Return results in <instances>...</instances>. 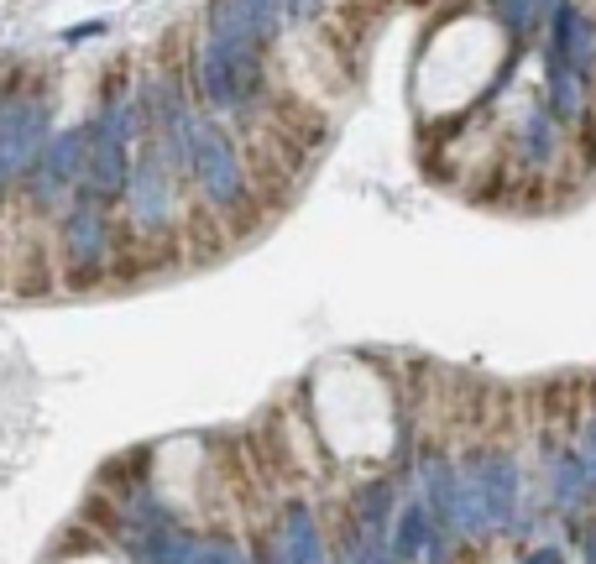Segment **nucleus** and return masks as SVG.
<instances>
[{
  "label": "nucleus",
  "mask_w": 596,
  "mask_h": 564,
  "mask_svg": "<svg viewBox=\"0 0 596 564\" xmlns=\"http://www.w3.org/2000/svg\"><path fill=\"white\" fill-rule=\"evenodd\" d=\"M105 32V21H79V27H68L63 42H89V37H100Z\"/></svg>",
  "instance_id": "16"
},
{
  "label": "nucleus",
  "mask_w": 596,
  "mask_h": 564,
  "mask_svg": "<svg viewBox=\"0 0 596 564\" xmlns=\"http://www.w3.org/2000/svg\"><path fill=\"white\" fill-rule=\"evenodd\" d=\"M549 486H555V497H560L565 507H581V497L591 491V476H586V465H581L576 450L555 455V465H549Z\"/></svg>",
  "instance_id": "12"
},
{
  "label": "nucleus",
  "mask_w": 596,
  "mask_h": 564,
  "mask_svg": "<svg viewBox=\"0 0 596 564\" xmlns=\"http://www.w3.org/2000/svg\"><path fill=\"white\" fill-rule=\"evenodd\" d=\"M502 27H513L518 37H529L539 27V16H549V6H529V0H518V6H492Z\"/></svg>",
  "instance_id": "14"
},
{
  "label": "nucleus",
  "mask_w": 596,
  "mask_h": 564,
  "mask_svg": "<svg viewBox=\"0 0 596 564\" xmlns=\"http://www.w3.org/2000/svg\"><path fill=\"white\" fill-rule=\"evenodd\" d=\"M126 215H131V230L142 241H157V235L178 230L183 209H178V173L173 162L163 157V147L147 136L136 147V173H131V188H126Z\"/></svg>",
  "instance_id": "2"
},
{
  "label": "nucleus",
  "mask_w": 596,
  "mask_h": 564,
  "mask_svg": "<svg viewBox=\"0 0 596 564\" xmlns=\"http://www.w3.org/2000/svg\"><path fill=\"white\" fill-rule=\"evenodd\" d=\"M429 533H434V517H429V507L424 502H408V507H398V523H393V559L398 564H414V559H424V549H429Z\"/></svg>",
  "instance_id": "11"
},
{
  "label": "nucleus",
  "mask_w": 596,
  "mask_h": 564,
  "mask_svg": "<svg viewBox=\"0 0 596 564\" xmlns=\"http://www.w3.org/2000/svg\"><path fill=\"white\" fill-rule=\"evenodd\" d=\"M346 564H351V559H346Z\"/></svg>",
  "instance_id": "20"
},
{
  "label": "nucleus",
  "mask_w": 596,
  "mask_h": 564,
  "mask_svg": "<svg viewBox=\"0 0 596 564\" xmlns=\"http://www.w3.org/2000/svg\"><path fill=\"white\" fill-rule=\"evenodd\" d=\"M194 183L199 194L210 199L220 215L225 209H241L246 204V168H241V152H236V136L225 131L215 115H204V131H199V162H194Z\"/></svg>",
  "instance_id": "5"
},
{
  "label": "nucleus",
  "mask_w": 596,
  "mask_h": 564,
  "mask_svg": "<svg viewBox=\"0 0 596 564\" xmlns=\"http://www.w3.org/2000/svg\"><path fill=\"white\" fill-rule=\"evenodd\" d=\"M466 470L476 476L481 507H487V517H492V533H518L523 517H518V465H513V455H502V450L471 455Z\"/></svg>",
  "instance_id": "6"
},
{
  "label": "nucleus",
  "mask_w": 596,
  "mask_h": 564,
  "mask_svg": "<svg viewBox=\"0 0 596 564\" xmlns=\"http://www.w3.org/2000/svg\"><path fill=\"white\" fill-rule=\"evenodd\" d=\"M346 559H351V564H398V559H393V549L382 544V533H361L356 544L346 549Z\"/></svg>",
  "instance_id": "15"
},
{
  "label": "nucleus",
  "mask_w": 596,
  "mask_h": 564,
  "mask_svg": "<svg viewBox=\"0 0 596 564\" xmlns=\"http://www.w3.org/2000/svg\"><path fill=\"white\" fill-rule=\"evenodd\" d=\"M58 241H63L68 272H79V277H105L110 246H116V230H110V204H100L95 194H84V188H79V194L68 199V209H63Z\"/></svg>",
  "instance_id": "3"
},
{
  "label": "nucleus",
  "mask_w": 596,
  "mask_h": 564,
  "mask_svg": "<svg viewBox=\"0 0 596 564\" xmlns=\"http://www.w3.org/2000/svg\"><path fill=\"white\" fill-rule=\"evenodd\" d=\"M586 564H596V533H586Z\"/></svg>",
  "instance_id": "18"
},
{
  "label": "nucleus",
  "mask_w": 596,
  "mask_h": 564,
  "mask_svg": "<svg viewBox=\"0 0 596 564\" xmlns=\"http://www.w3.org/2000/svg\"><path fill=\"white\" fill-rule=\"evenodd\" d=\"M393 497H398L393 476H382V481H372V486H361V497H356V517H361V533H382L387 512H393Z\"/></svg>",
  "instance_id": "13"
},
{
  "label": "nucleus",
  "mask_w": 596,
  "mask_h": 564,
  "mask_svg": "<svg viewBox=\"0 0 596 564\" xmlns=\"http://www.w3.org/2000/svg\"><path fill=\"white\" fill-rule=\"evenodd\" d=\"M283 27V6H267V0H225L210 6V37H236V42H272Z\"/></svg>",
  "instance_id": "7"
},
{
  "label": "nucleus",
  "mask_w": 596,
  "mask_h": 564,
  "mask_svg": "<svg viewBox=\"0 0 596 564\" xmlns=\"http://www.w3.org/2000/svg\"><path fill=\"white\" fill-rule=\"evenodd\" d=\"M194 79L204 105L215 110H251L267 84V47L262 42H236V37H204L194 58Z\"/></svg>",
  "instance_id": "1"
},
{
  "label": "nucleus",
  "mask_w": 596,
  "mask_h": 564,
  "mask_svg": "<svg viewBox=\"0 0 596 564\" xmlns=\"http://www.w3.org/2000/svg\"><path fill=\"white\" fill-rule=\"evenodd\" d=\"M424 507L440 528L455 533V512H461V470H455L445 455H424Z\"/></svg>",
  "instance_id": "8"
},
{
  "label": "nucleus",
  "mask_w": 596,
  "mask_h": 564,
  "mask_svg": "<svg viewBox=\"0 0 596 564\" xmlns=\"http://www.w3.org/2000/svg\"><path fill=\"white\" fill-rule=\"evenodd\" d=\"M523 564H560V549H534Z\"/></svg>",
  "instance_id": "17"
},
{
  "label": "nucleus",
  "mask_w": 596,
  "mask_h": 564,
  "mask_svg": "<svg viewBox=\"0 0 596 564\" xmlns=\"http://www.w3.org/2000/svg\"><path fill=\"white\" fill-rule=\"evenodd\" d=\"M518 152L529 168H549V162L560 157V121L549 105H534L529 115H523V131H518Z\"/></svg>",
  "instance_id": "10"
},
{
  "label": "nucleus",
  "mask_w": 596,
  "mask_h": 564,
  "mask_svg": "<svg viewBox=\"0 0 596 564\" xmlns=\"http://www.w3.org/2000/svg\"><path fill=\"white\" fill-rule=\"evenodd\" d=\"M267 564H283V554H278V549H267Z\"/></svg>",
  "instance_id": "19"
},
{
  "label": "nucleus",
  "mask_w": 596,
  "mask_h": 564,
  "mask_svg": "<svg viewBox=\"0 0 596 564\" xmlns=\"http://www.w3.org/2000/svg\"><path fill=\"white\" fill-rule=\"evenodd\" d=\"M283 554V564H325V538H319V523L309 507H288L283 512V533L278 544H272Z\"/></svg>",
  "instance_id": "9"
},
{
  "label": "nucleus",
  "mask_w": 596,
  "mask_h": 564,
  "mask_svg": "<svg viewBox=\"0 0 596 564\" xmlns=\"http://www.w3.org/2000/svg\"><path fill=\"white\" fill-rule=\"evenodd\" d=\"M53 141V115L32 94H6V121H0V178L11 188L27 183V173L37 168V157Z\"/></svg>",
  "instance_id": "4"
}]
</instances>
